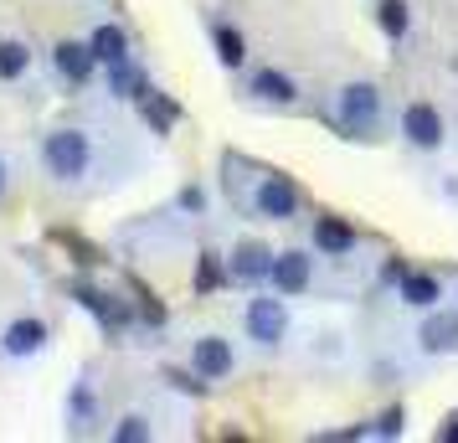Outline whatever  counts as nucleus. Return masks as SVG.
<instances>
[{
	"mask_svg": "<svg viewBox=\"0 0 458 443\" xmlns=\"http://www.w3.org/2000/svg\"><path fill=\"white\" fill-rule=\"evenodd\" d=\"M191 366H196V377L201 381L232 377V345L222 336H201L196 345H191Z\"/></svg>",
	"mask_w": 458,
	"mask_h": 443,
	"instance_id": "nucleus-8",
	"label": "nucleus"
},
{
	"mask_svg": "<svg viewBox=\"0 0 458 443\" xmlns=\"http://www.w3.org/2000/svg\"><path fill=\"white\" fill-rule=\"evenodd\" d=\"M376 21H381V31H386L392 42H402L407 26H412V11H407V0H381V5H376Z\"/></svg>",
	"mask_w": 458,
	"mask_h": 443,
	"instance_id": "nucleus-17",
	"label": "nucleus"
},
{
	"mask_svg": "<svg viewBox=\"0 0 458 443\" xmlns=\"http://www.w3.org/2000/svg\"><path fill=\"white\" fill-rule=\"evenodd\" d=\"M52 63H57V72H63L67 83H88L93 67H98V52H93V42H57Z\"/></svg>",
	"mask_w": 458,
	"mask_h": 443,
	"instance_id": "nucleus-9",
	"label": "nucleus"
},
{
	"mask_svg": "<svg viewBox=\"0 0 458 443\" xmlns=\"http://www.w3.org/2000/svg\"><path fill=\"white\" fill-rule=\"evenodd\" d=\"M314 248L325 258H345L355 248V227H345L340 217H319L314 222Z\"/></svg>",
	"mask_w": 458,
	"mask_h": 443,
	"instance_id": "nucleus-11",
	"label": "nucleus"
},
{
	"mask_svg": "<svg viewBox=\"0 0 458 443\" xmlns=\"http://www.w3.org/2000/svg\"><path fill=\"white\" fill-rule=\"evenodd\" d=\"M145 114H149V124L160 129V134L175 124V104H165V98H149V93H145Z\"/></svg>",
	"mask_w": 458,
	"mask_h": 443,
	"instance_id": "nucleus-23",
	"label": "nucleus"
},
{
	"mask_svg": "<svg viewBox=\"0 0 458 443\" xmlns=\"http://www.w3.org/2000/svg\"><path fill=\"white\" fill-rule=\"evenodd\" d=\"M72 294H78V304H83L88 315H98V325H104V330H119V325H124V319H129V310H124V304H119V299L98 294V289H88V284H78Z\"/></svg>",
	"mask_w": 458,
	"mask_h": 443,
	"instance_id": "nucleus-12",
	"label": "nucleus"
},
{
	"mask_svg": "<svg viewBox=\"0 0 458 443\" xmlns=\"http://www.w3.org/2000/svg\"><path fill=\"white\" fill-rule=\"evenodd\" d=\"M437 439H443V443L454 439V443H458V418H454V422H443V428H437Z\"/></svg>",
	"mask_w": 458,
	"mask_h": 443,
	"instance_id": "nucleus-26",
	"label": "nucleus"
},
{
	"mask_svg": "<svg viewBox=\"0 0 458 443\" xmlns=\"http://www.w3.org/2000/svg\"><path fill=\"white\" fill-rule=\"evenodd\" d=\"M293 211H299V186H293L289 175H268V181L258 186V217H268V222H289Z\"/></svg>",
	"mask_w": 458,
	"mask_h": 443,
	"instance_id": "nucleus-7",
	"label": "nucleus"
},
{
	"mask_svg": "<svg viewBox=\"0 0 458 443\" xmlns=\"http://www.w3.org/2000/svg\"><path fill=\"white\" fill-rule=\"evenodd\" d=\"M310 278H314V263H310V253H273L268 284H273V289H278L284 299L304 294V289H310Z\"/></svg>",
	"mask_w": 458,
	"mask_h": 443,
	"instance_id": "nucleus-4",
	"label": "nucleus"
},
{
	"mask_svg": "<svg viewBox=\"0 0 458 443\" xmlns=\"http://www.w3.org/2000/svg\"><path fill=\"white\" fill-rule=\"evenodd\" d=\"M88 42H93V52H98V63H104V67H114V63H124V57H129V37H124V31H119L114 21L98 26Z\"/></svg>",
	"mask_w": 458,
	"mask_h": 443,
	"instance_id": "nucleus-16",
	"label": "nucleus"
},
{
	"mask_svg": "<svg viewBox=\"0 0 458 443\" xmlns=\"http://www.w3.org/2000/svg\"><path fill=\"white\" fill-rule=\"evenodd\" d=\"M108 88H114V93H124V98H145V93H149V83L134 72V67H129V57L108 67Z\"/></svg>",
	"mask_w": 458,
	"mask_h": 443,
	"instance_id": "nucleus-20",
	"label": "nucleus"
},
{
	"mask_svg": "<svg viewBox=\"0 0 458 443\" xmlns=\"http://www.w3.org/2000/svg\"><path fill=\"white\" fill-rule=\"evenodd\" d=\"M216 284H222V263H216L211 253H201V263H196V289H201V294H211Z\"/></svg>",
	"mask_w": 458,
	"mask_h": 443,
	"instance_id": "nucleus-22",
	"label": "nucleus"
},
{
	"mask_svg": "<svg viewBox=\"0 0 458 443\" xmlns=\"http://www.w3.org/2000/svg\"><path fill=\"white\" fill-rule=\"evenodd\" d=\"M340 124L351 129V140L376 134V124H381V88L376 83H351L345 88V93H340Z\"/></svg>",
	"mask_w": 458,
	"mask_h": 443,
	"instance_id": "nucleus-2",
	"label": "nucleus"
},
{
	"mask_svg": "<svg viewBox=\"0 0 458 443\" xmlns=\"http://www.w3.org/2000/svg\"><path fill=\"white\" fill-rule=\"evenodd\" d=\"M211 42H216V57H222V67H242V63H248V42H242V31L216 26V31H211Z\"/></svg>",
	"mask_w": 458,
	"mask_h": 443,
	"instance_id": "nucleus-19",
	"label": "nucleus"
},
{
	"mask_svg": "<svg viewBox=\"0 0 458 443\" xmlns=\"http://www.w3.org/2000/svg\"><path fill=\"white\" fill-rule=\"evenodd\" d=\"M402 422H407V413H402V407H386L381 422H376V433H381V439H396V433H402Z\"/></svg>",
	"mask_w": 458,
	"mask_h": 443,
	"instance_id": "nucleus-25",
	"label": "nucleus"
},
{
	"mask_svg": "<svg viewBox=\"0 0 458 443\" xmlns=\"http://www.w3.org/2000/svg\"><path fill=\"white\" fill-rule=\"evenodd\" d=\"M0 191H5V160H0Z\"/></svg>",
	"mask_w": 458,
	"mask_h": 443,
	"instance_id": "nucleus-27",
	"label": "nucleus"
},
{
	"mask_svg": "<svg viewBox=\"0 0 458 443\" xmlns=\"http://www.w3.org/2000/svg\"><path fill=\"white\" fill-rule=\"evenodd\" d=\"M93 407H98L93 392L78 381V387H72V397H67V418H72V428H88V422H93Z\"/></svg>",
	"mask_w": 458,
	"mask_h": 443,
	"instance_id": "nucleus-21",
	"label": "nucleus"
},
{
	"mask_svg": "<svg viewBox=\"0 0 458 443\" xmlns=\"http://www.w3.org/2000/svg\"><path fill=\"white\" fill-rule=\"evenodd\" d=\"M42 160H47V175H52V181L72 186V181H83L88 166H93V145H88L83 129H57V134H47Z\"/></svg>",
	"mask_w": 458,
	"mask_h": 443,
	"instance_id": "nucleus-1",
	"label": "nucleus"
},
{
	"mask_svg": "<svg viewBox=\"0 0 458 443\" xmlns=\"http://www.w3.org/2000/svg\"><path fill=\"white\" fill-rule=\"evenodd\" d=\"M0 345H5V356H37V351H42L47 345V325L42 319H11V325H5V336H0Z\"/></svg>",
	"mask_w": 458,
	"mask_h": 443,
	"instance_id": "nucleus-10",
	"label": "nucleus"
},
{
	"mask_svg": "<svg viewBox=\"0 0 458 443\" xmlns=\"http://www.w3.org/2000/svg\"><path fill=\"white\" fill-rule=\"evenodd\" d=\"M242 325H248V340H258V345H278L284 330H289V310H284V299H252L248 315H242Z\"/></svg>",
	"mask_w": 458,
	"mask_h": 443,
	"instance_id": "nucleus-3",
	"label": "nucleus"
},
{
	"mask_svg": "<svg viewBox=\"0 0 458 443\" xmlns=\"http://www.w3.org/2000/svg\"><path fill=\"white\" fill-rule=\"evenodd\" d=\"M268 268H273V253L263 243H252V237H242L227 258V274L237 278V284H268Z\"/></svg>",
	"mask_w": 458,
	"mask_h": 443,
	"instance_id": "nucleus-6",
	"label": "nucleus"
},
{
	"mask_svg": "<svg viewBox=\"0 0 458 443\" xmlns=\"http://www.w3.org/2000/svg\"><path fill=\"white\" fill-rule=\"evenodd\" d=\"M26 67H31V47L16 42V37H11V42H0V83H16Z\"/></svg>",
	"mask_w": 458,
	"mask_h": 443,
	"instance_id": "nucleus-18",
	"label": "nucleus"
},
{
	"mask_svg": "<svg viewBox=\"0 0 458 443\" xmlns=\"http://www.w3.org/2000/svg\"><path fill=\"white\" fill-rule=\"evenodd\" d=\"M417 340H422V351H433V356L454 351V345H458V315H454V310L433 315L428 325H422V330H417Z\"/></svg>",
	"mask_w": 458,
	"mask_h": 443,
	"instance_id": "nucleus-13",
	"label": "nucleus"
},
{
	"mask_svg": "<svg viewBox=\"0 0 458 443\" xmlns=\"http://www.w3.org/2000/svg\"><path fill=\"white\" fill-rule=\"evenodd\" d=\"M402 134L417 149H437L443 145V114L433 104H407L402 108Z\"/></svg>",
	"mask_w": 458,
	"mask_h": 443,
	"instance_id": "nucleus-5",
	"label": "nucleus"
},
{
	"mask_svg": "<svg viewBox=\"0 0 458 443\" xmlns=\"http://www.w3.org/2000/svg\"><path fill=\"white\" fill-rule=\"evenodd\" d=\"M396 294H402V304H412V310H433L437 299H443V284L433 274H402Z\"/></svg>",
	"mask_w": 458,
	"mask_h": 443,
	"instance_id": "nucleus-14",
	"label": "nucleus"
},
{
	"mask_svg": "<svg viewBox=\"0 0 458 443\" xmlns=\"http://www.w3.org/2000/svg\"><path fill=\"white\" fill-rule=\"evenodd\" d=\"M149 439V422L145 418H124L114 428V443H145Z\"/></svg>",
	"mask_w": 458,
	"mask_h": 443,
	"instance_id": "nucleus-24",
	"label": "nucleus"
},
{
	"mask_svg": "<svg viewBox=\"0 0 458 443\" xmlns=\"http://www.w3.org/2000/svg\"><path fill=\"white\" fill-rule=\"evenodd\" d=\"M252 93H258L263 104H293V98H299L293 78H284L278 67H263V72H252Z\"/></svg>",
	"mask_w": 458,
	"mask_h": 443,
	"instance_id": "nucleus-15",
	"label": "nucleus"
}]
</instances>
